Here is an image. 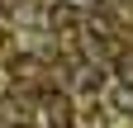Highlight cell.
<instances>
[{
	"mask_svg": "<svg viewBox=\"0 0 133 128\" xmlns=\"http://www.w3.org/2000/svg\"><path fill=\"white\" fill-rule=\"evenodd\" d=\"M43 109H48V114H43V119H48V128H71V104H66V100H57V95H52Z\"/></svg>",
	"mask_w": 133,
	"mask_h": 128,
	"instance_id": "1",
	"label": "cell"
},
{
	"mask_svg": "<svg viewBox=\"0 0 133 128\" xmlns=\"http://www.w3.org/2000/svg\"><path fill=\"white\" fill-rule=\"evenodd\" d=\"M66 5H71V10H95L100 0H66Z\"/></svg>",
	"mask_w": 133,
	"mask_h": 128,
	"instance_id": "2",
	"label": "cell"
},
{
	"mask_svg": "<svg viewBox=\"0 0 133 128\" xmlns=\"http://www.w3.org/2000/svg\"><path fill=\"white\" fill-rule=\"evenodd\" d=\"M0 47H5V33H0Z\"/></svg>",
	"mask_w": 133,
	"mask_h": 128,
	"instance_id": "3",
	"label": "cell"
},
{
	"mask_svg": "<svg viewBox=\"0 0 133 128\" xmlns=\"http://www.w3.org/2000/svg\"><path fill=\"white\" fill-rule=\"evenodd\" d=\"M14 128H29V123H14Z\"/></svg>",
	"mask_w": 133,
	"mask_h": 128,
	"instance_id": "4",
	"label": "cell"
}]
</instances>
